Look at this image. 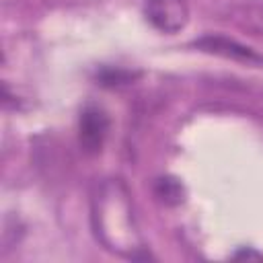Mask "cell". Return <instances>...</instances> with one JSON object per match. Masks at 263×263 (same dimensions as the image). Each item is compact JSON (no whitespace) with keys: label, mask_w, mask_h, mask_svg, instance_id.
Wrapping results in <instances>:
<instances>
[{"label":"cell","mask_w":263,"mask_h":263,"mask_svg":"<svg viewBox=\"0 0 263 263\" xmlns=\"http://www.w3.org/2000/svg\"><path fill=\"white\" fill-rule=\"evenodd\" d=\"M92 228L97 238L125 259H148L142 236L136 226L129 191L119 179H109L92 195Z\"/></svg>","instance_id":"cell-1"},{"label":"cell","mask_w":263,"mask_h":263,"mask_svg":"<svg viewBox=\"0 0 263 263\" xmlns=\"http://www.w3.org/2000/svg\"><path fill=\"white\" fill-rule=\"evenodd\" d=\"M146 21L160 33L175 35L189 23L187 0H144Z\"/></svg>","instance_id":"cell-2"},{"label":"cell","mask_w":263,"mask_h":263,"mask_svg":"<svg viewBox=\"0 0 263 263\" xmlns=\"http://www.w3.org/2000/svg\"><path fill=\"white\" fill-rule=\"evenodd\" d=\"M109 115L101 107H86L78 119V144L86 154H99L109 136Z\"/></svg>","instance_id":"cell-3"},{"label":"cell","mask_w":263,"mask_h":263,"mask_svg":"<svg viewBox=\"0 0 263 263\" xmlns=\"http://www.w3.org/2000/svg\"><path fill=\"white\" fill-rule=\"evenodd\" d=\"M193 45L205 53H214L226 60H234L247 66H263V53L238 43L236 39L224 37V35H205L193 41Z\"/></svg>","instance_id":"cell-4"},{"label":"cell","mask_w":263,"mask_h":263,"mask_svg":"<svg viewBox=\"0 0 263 263\" xmlns=\"http://www.w3.org/2000/svg\"><path fill=\"white\" fill-rule=\"evenodd\" d=\"M154 193L164 205H177V203L183 201V187L177 179H171V177L158 179L156 187H154Z\"/></svg>","instance_id":"cell-5"},{"label":"cell","mask_w":263,"mask_h":263,"mask_svg":"<svg viewBox=\"0 0 263 263\" xmlns=\"http://www.w3.org/2000/svg\"><path fill=\"white\" fill-rule=\"evenodd\" d=\"M238 23L245 25L253 35H261L263 37V6L245 8L238 14Z\"/></svg>","instance_id":"cell-6"}]
</instances>
